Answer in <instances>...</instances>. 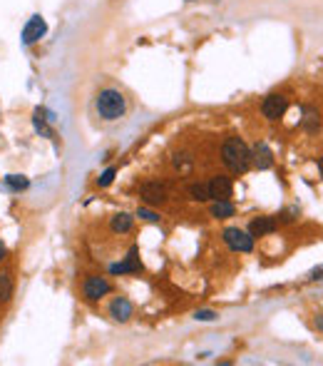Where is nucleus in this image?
I'll list each match as a JSON object with an SVG mask.
<instances>
[{
    "instance_id": "obj_6",
    "label": "nucleus",
    "mask_w": 323,
    "mask_h": 366,
    "mask_svg": "<svg viewBox=\"0 0 323 366\" xmlns=\"http://www.w3.org/2000/svg\"><path fill=\"white\" fill-rule=\"evenodd\" d=\"M140 197H142L147 207H162L170 200V197H167V187L159 182H144L142 187H140Z\"/></svg>"
},
{
    "instance_id": "obj_24",
    "label": "nucleus",
    "mask_w": 323,
    "mask_h": 366,
    "mask_svg": "<svg viewBox=\"0 0 323 366\" xmlns=\"http://www.w3.org/2000/svg\"><path fill=\"white\" fill-rule=\"evenodd\" d=\"M316 279H323V267H318L311 272V281H316Z\"/></svg>"
},
{
    "instance_id": "obj_19",
    "label": "nucleus",
    "mask_w": 323,
    "mask_h": 366,
    "mask_svg": "<svg viewBox=\"0 0 323 366\" xmlns=\"http://www.w3.org/2000/svg\"><path fill=\"white\" fill-rule=\"evenodd\" d=\"M135 217H140V219H144V222H159V214L157 212L152 210V207H140V210H137V214Z\"/></svg>"
},
{
    "instance_id": "obj_2",
    "label": "nucleus",
    "mask_w": 323,
    "mask_h": 366,
    "mask_svg": "<svg viewBox=\"0 0 323 366\" xmlns=\"http://www.w3.org/2000/svg\"><path fill=\"white\" fill-rule=\"evenodd\" d=\"M95 108H97V115L103 117V120H119L127 110V100L125 95L119 90H112V87H105V90L97 92V100H95Z\"/></svg>"
},
{
    "instance_id": "obj_7",
    "label": "nucleus",
    "mask_w": 323,
    "mask_h": 366,
    "mask_svg": "<svg viewBox=\"0 0 323 366\" xmlns=\"http://www.w3.org/2000/svg\"><path fill=\"white\" fill-rule=\"evenodd\" d=\"M45 33H47V23H45V17H40V15H33L25 23V28H23V45H35L38 41H43L45 38Z\"/></svg>"
},
{
    "instance_id": "obj_1",
    "label": "nucleus",
    "mask_w": 323,
    "mask_h": 366,
    "mask_svg": "<svg viewBox=\"0 0 323 366\" xmlns=\"http://www.w3.org/2000/svg\"><path fill=\"white\" fill-rule=\"evenodd\" d=\"M221 162L234 175H244L251 167V149L246 147V142L241 138H229L227 142L221 145Z\"/></svg>"
},
{
    "instance_id": "obj_10",
    "label": "nucleus",
    "mask_w": 323,
    "mask_h": 366,
    "mask_svg": "<svg viewBox=\"0 0 323 366\" xmlns=\"http://www.w3.org/2000/svg\"><path fill=\"white\" fill-rule=\"evenodd\" d=\"M132 314H135V304L127 297H114L112 304H110V316L114 321H130Z\"/></svg>"
},
{
    "instance_id": "obj_8",
    "label": "nucleus",
    "mask_w": 323,
    "mask_h": 366,
    "mask_svg": "<svg viewBox=\"0 0 323 366\" xmlns=\"http://www.w3.org/2000/svg\"><path fill=\"white\" fill-rule=\"evenodd\" d=\"M209 200H232L234 195V182L229 175H214V177L209 180Z\"/></svg>"
},
{
    "instance_id": "obj_11",
    "label": "nucleus",
    "mask_w": 323,
    "mask_h": 366,
    "mask_svg": "<svg viewBox=\"0 0 323 366\" xmlns=\"http://www.w3.org/2000/svg\"><path fill=\"white\" fill-rule=\"evenodd\" d=\"M276 229H278L276 217H256V219H251V224H249V235L254 237V240H259V237L273 235Z\"/></svg>"
},
{
    "instance_id": "obj_20",
    "label": "nucleus",
    "mask_w": 323,
    "mask_h": 366,
    "mask_svg": "<svg viewBox=\"0 0 323 366\" xmlns=\"http://www.w3.org/2000/svg\"><path fill=\"white\" fill-rule=\"evenodd\" d=\"M13 294V281L8 274H0V299H8Z\"/></svg>"
},
{
    "instance_id": "obj_15",
    "label": "nucleus",
    "mask_w": 323,
    "mask_h": 366,
    "mask_svg": "<svg viewBox=\"0 0 323 366\" xmlns=\"http://www.w3.org/2000/svg\"><path fill=\"white\" fill-rule=\"evenodd\" d=\"M50 112L47 110H35V117H33V125H35V130L40 132V135H45V138H52V130H50Z\"/></svg>"
},
{
    "instance_id": "obj_13",
    "label": "nucleus",
    "mask_w": 323,
    "mask_h": 366,
    "mask_svg": "<svg viewBox=\"0 0 323 366\" xmlns=\"http://www.w3.org/2000/svg\"><path fill=\"white\" fill-rule=\"evenodd\" d=\"M110 227H112L114 235H130L132 227H135V217L127 214V212H117V214H112V219H110Z\"/></svg>"
},
{
    "instance_id": "obj_5",
    "label": "nucleus",
    "mask_w": 323,
    "mask_h": 366,
    "mask_svg": "<svg viewBox=\"0 0 323 366\" xmlns=\"http://www.w3.org/2000/svg\"><path fill=\"white\" fill-rule=\"evenodd\" d=\"M286 110H289V98H286V95H278V92L269 95V98L261 103V112H264V117L271 122L281 120L286 115Z\"/></svg>"
},
{
    "instance_id": "obj_26",
    "label": "nucleus",
    "mask_w": 323,
    "mask_h": 366,
    "mask_svg": "<svg viewBox=\"0 0 323 366\" xmlns=\"http://www.w3.org/2000/svg\"><path fill=\"white\" fill-rule=\"evenodd\" d=\"M318 172H321V175H323V157H321V160H318Z\"/></svg>"
},
{
    "instance_id": "obj_4",
    "label": "nucleus",
    "mask_w": 323,
    "mask_h": 366,
    "mask_svg": "<svg viewBox=\"0 0 323 366\" xmlns=\"http://www.w3.org/2000/svg\"><path fill=\"white\" fill-rule=\"evenodd\" d=\"M112 292V281L107 279V277H87L85 284H82V294H85L87 302H100L103 297H107V294Z\"/></svg>"
},
{
    "instance_id": "obj_28",
    "label": "nucleus",
    "mask_w": 323,
    "mask_h": 366,
    "mask_svg": "<svg viewBox=\"0 0 323 366\" xmlns=\"http://www.w3.org/2000/svg\"><path fill=\"white\" fill-rule=\"evenodd\" d=\"M187 3H194V0H187Z\"/></svg>"
},
{
    "instance_id": "obj_17",
    "label": "nucleus",
    "mask_w": 323,
    "mask_h": 366,
    "mask_svg": "<svg viewBox=\"0 0 323 366\" xmlns=\"http://www.w3.org/2000/svg\"><path fill=\"white\" fill-rule=\"evenodd\" d=\"M301 125H303V130L316 132L318 127H321V117H318L316 110H311V108L303 110V120H301Z\"/></svg>"
},
{
    "instance_id": "obj_25",
    "label": "nucleus",
    "mask_w": 323,
    "mask_h": 366,
    "mask_svg": "<svg viewBox=\"0 0 323 366\" xmlns=\"http://www.w3.org/2000/svg\"><path fill=\"white\" fill-rule=\"evenodd\" d=\"M3 257H6V244L0 242V262H3Z\"/></svg>"
},
{
    "instance_id": "obj_3",
    "label": "nucleus",
    "mask_w": 323,
    "mask_h": 366,
    "mask_svg": "<svg viewBox=\"0 0 323 366\" xmlns=\"http://www.w3.org/2000/svg\"><path fill=\"white\" fill-rule=\"evenodd\" d=\"M221 240H224V244H227L232 252H239V254H249L251 249H254V237H251L246 229L229 227L221 232Z\"/></svg>"
},
{
    "instance_id": "obj_16",
    "label": "nucleus",
    "mask_w": 323,
    "mask_h": 366,
    "mask_svg": "<svg viewBox=\"0 0 323 366\" xmlns=\"http://www.w3.org/2000/svg\"><path fill=\"white\" fill-rule=\"evenodd\" d=\"M187 195H189V200H194V202H211L209 200V184L206 182H192L187 187Z\"/></svg>"
},
{
    "instance_id": "obj_22",
    "label": "nucleus",
    "mask_w": 323,
    "mask_h": 366,
    "mask_svg": "<svg viewBox=\"0 0 323 366\" xmlns=\"http://www.w3.org/2000/svg\"><path fill=\"white\" fill-rule=\"evenodd\" d=\"M114 175H117V170H114V167H110V170H105L103 175H100L97 184H100V187H110V184H112V180H114Z\"/></svg>"
},
{
    "instance_id": "obj_12",
    "label": "nucleus",
    "mask_w": 323,
    "mask_h": 366,
    "mask_svg": "<svg viewBox=\"0 0 323 366\" xmlns=\"http://www.w3.org/2000/svg\"><path fill=\"white\" fill-rule=\"evenodd\" d=\"M251 165H254L256 170H269V167L273 165V152L269 149V145L259 142L251 147Z\"/></svg>"
},
{
    "instance_id": "obj_18",
    "label": "nucleus",
    "mask_w": 323,
    "mask_h": 366,
    "mask_svg": "<svg viewBox=\"0 0 323 366\" xmlns=\"http://www.w3.org/2000/svg\"><path fill=\"white\" fill-rule=\"evenodd\" d=\"M174 170L179 172V175H189V172L194 170V157H189V155H184V152H181V155H174Z\"/></svg>"
},
{
    "instance_id": "obj_9",
    "label": "nucleus",
    "mask_w": 323,
    "mask_h": 366,
    "mask_svg": "<svg viewBox=\"0 0 323 366\" xmlns=\"http://www.w3.org/2000/svg\"><path fill=\"white\" fill-rule=\"evenodd\" d=\"M110 272H112V274H137V272H142V262H140V249H137V247H132L130 254L125 257V262L112 264V267H110Z\"/></svg>"
},
{
    "instance_id": "obj_23",
    "label": "nucleus",
    "mask_w": 323,
    "mask_h": 366,
    "mask_svg": "<svg viewBox=\"0 0 323 366\" xmlns=\"http://www.w3.org/2000/svg\"><path fill=\"white\" fill-rule=\"evenodd\" d=\"M194 319H197V321H214L216 319V314H214V312H197V314H194Z\"/></svg>"
},
{
    "instance_id": "obj_21",
    "label": "nucleus",
    "mask_w": 323,
    "mask_h": 366,
    "mask_svg": "<svg viewBox=\"0 0 323 366\" xmlns=\"http://www.w3.org/2000/svg\"><path fill=\"white\" fill-rule=\"evenodd\" d=\"M6 184H8L10 189H15V192H17V189H25V187H28V180L17 177V175H8V177H6Z\"/></svg>"
},
{
    "instance_id": "obj_27",
    "label": "nucleus",
    "mask_w": 323,
    "mask_h": 366,
    "mask_svg": "<svg viewBox=\"0 0 323 366\" xmlns=\"http://www.w3.org/2000/svg\"><path fill=\"white\" fill-rule=\"evenodd\" d=\"M316 324H318V326H321V329H323V319H316Z\"/></svg>"
},
{
    "instance_id": "obj_14",
    "label": "nucleus",
    "mask_w": 323,
    "mask_h": 366,
    "mask_svg": "<svg viewBox=\"0 0 323 366\" xmlns=\"http://www.w3.org/2000/svg\"><path fill=\"white\" fill-rule=\"evenodd\" d=\"M209 214L214 219H229L236 214V207L232 205V200H214V205L209 207Z\"/></svg>"
}]
</instances>
